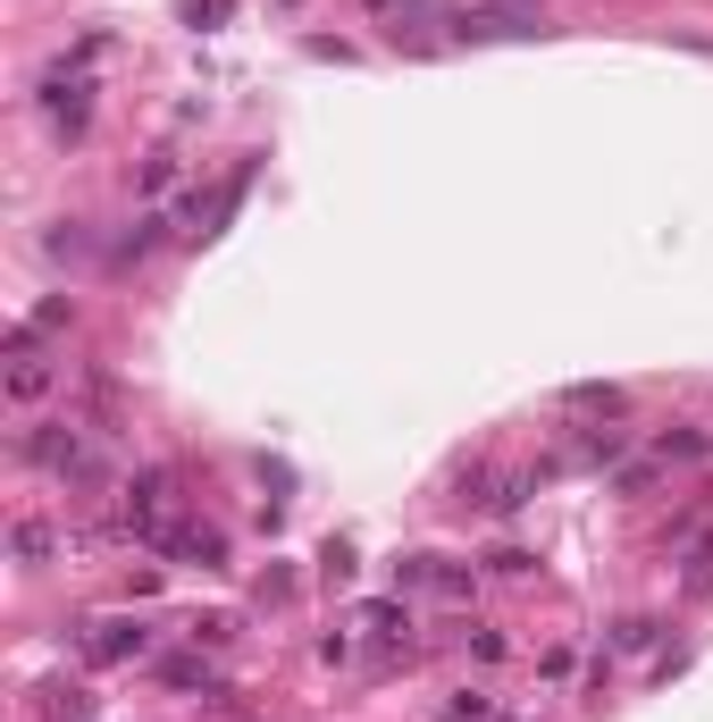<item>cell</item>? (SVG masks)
Instances as JSON below:
<instances>
[{
  "label": "cell",
  "instance_id": "3957f363",
  "mask_svg": "<svg viewBox=\"0 0 713 722\" xmlns=\"http://www.w3.org/2000/svg\"><path fill=\"white\" fill-rule=\"evenodd\" d=\"M143 646H151L143 622H93L84 630V655H93V664H127V655H143Z\"/></svg>",
  "mask_w": 713,
  "mask_h": 722
},
{
  "label": "cell",
  "instance_id": "ba28073f",
  "mask_svg": "<svg viewBox=\"0 0 713 722\" xmlns=\"http://www.w3.org/2000/svg\"><path fill=\"white\" fill-rule=\"evenodd\" d=\"M613 646H621V655H639V646H655V622H646V613H630V622H613Z\"/></svg>",
  "mask_w": 713,
  "mask_h": 722
},
{
  "label": "cell",
  "instance_id": "277c9868",
  "mask_svg": "<svg viewBox=\"0 0 713 722\" xmlns=\"http://www.w3.org/2000/svg\"><path fill=\"white\" fill-rule=\"evenodd\" d=\"M51 361H34V328H18V370H9V395L18 403H34V395H51Z\"/></svg>",
  "mask_w": 713,
  "mask_h": 722
},
{
  "label": "cell",
  "instance_id": "30bf717a",
  "mask_svg": "<svg viewBox=\"0 0 713 722\" xmlns=\"http://www.w3.org/2000/svg\"><path fill=\"white\" fill-rule=\"evenodd\" d=\"M445 714H453V722H488V714H495V705H488V698H470V689H462V698H453V705H445Z\"/></svg>",
  "mask_w": 713,
  "mask_h": 722
},
{
  "label": "cell",
  "instance_id": "7a4b0ae2",
  "mask_svg": "<svg viewBox=\"0 0 713 722\" xmlns=\"http://www.w3.org/2000/svg\"><path fill=\"white\" fill-rule=\"evenodd\" d=\"M160 554H177V563H202V571H219V563H227V538L210 530V521H185V530H160Z\"/></svg>",
  "mask_w": 713,
  "mask_h": 722
},
{
  "label": "cell",
  "instance_id": "52a82bcc",
  "mask_svg": "<svg viewBox=\"0 0 713 722\" xmlns=\"http://www.w3.org/2000/svg\"><path fill=\"white\" fill-rule=\"evenodd\" d=\"M18 554H26V563H51V554H59V530H51V521H18Z\"/></svg>",
  "mask_w": 713,
  "mask_h": 722
},
{
  "label": "cell",
  "instance_id": "6da1fadb",
  "mask_svg": "<svg viewBox=\"0 0 713 722\" xmlns=\"http://www.w3.org/2000/svg\"><path fill=\"white\" fill-rule=\"evenodd\" d=\"M18 454L34 462V471H59V479H101L93 438H84L76 420H42V429H26V438H18Z\"/></svg>",
  "mask_w": 713,
  "mask_h": 722
},
{
  "label": "cell",
  "instance_id": "8fae6325",
  "mask_svg": "<svg viewBox=\"0 0 713 722\" xmlns=\"http://www.w3.org/2000/svg\"><path fill=\"white\" fill-rule=\"evenodd\" d=\"M689 589H713V538H705V546L689 554Z\"/></svg>",
  "mask_w": 713,
  "mask_h": 722
},
{
  "label": "cell",
  "instance_id": "8992f818",
  "mask_svg": "<svg viewBox=\"0 0 713 722\" xmlns=\"http://www.w3.org/2000/svg\"><path fill=\"white\" fill-rule=\"evenodd\" d=\"M160 681L169 689H202V698H227V681L210 664H193V655H177V664H160Z\"/></svg>",
  "mask_w": 713,
  "mask_h": 722
},
{
  "label": "cell",
  "instance_id": "9c48e42d",
  "mask_svg": "<svg viewBox=\"0 0 713 722\" xmlns=\"http://www.w3.org/2000/svg\"><path fill=\"white\" fill-rule=\"evenodd\" d=\"M571 412H621V387H571Z\"/></svg>",
  "mask_w": 713,
  "mask_h": 722
},
{
  "label": "cell",
  "instance_id": "5b68a950",
  "mask_svg": "<svg viewBox=\"0 0 713 722\" xmlns=\"http://www.w3.org/2000/svg\"><path fill=\"white\" fill-rule=\"evenodd\" d=\"M42 101H51V118L59 127H84V77H76V68H51V77H42Z\"/></svg>",
  "mask_w": 713,
  "mask_h": 722
}]
</instances>
